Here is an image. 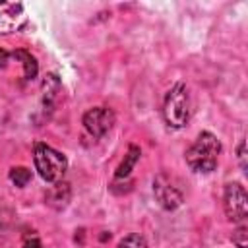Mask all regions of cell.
Here are the masks:
<instances>
[{"mask_svg":"<svg viewBox=\"0 0 248 248\" xmlns=\"http://www.w3.org/2000/svg\"><path fill=\"white\" fill-rule=\"evenodd\" d=\"M140 155H141V151H140V147L138 145H130L128 147V153L124 155V161L118 165V169H116V178H126L130 172H132V169L136 167V163L140 161Z\"/></svg>","mask_w":248,"mask_h":248,"instance_id":"obj_10","label":"cell"},{"mask_svg":"<svg viewBox=\"0 0 248 248\" xmlns=\"http://www.w3.org/2000/svg\"><path fill=\"white\" fill-rule=\"evenodd\" d=\"M246 234H248V232H246V225L242 223V225L236 229V232L232 234V240H234V244H236L238 248H246V246H248V242H246Z\"/></svg>","mask_w":248,"mask_h":248,"instance_id":"obj_14","label":"cell"},{"mask_svg":"<svg viewBox=\"0 0 248 248\" xmlns=\"http://www.w3.org/2000/svg\"><path fill=\"white\" fill-rule=\"evenodd\" d=\"M60 93V79L56 74H46L43 79V105L45 108H52L56 97Z\"/></svg>","mask_w":248,"mask_h":248,"instance_id":"obj_8","label":"cell"},{"mask_svg":"<svg viewBox=\"0 0 248 248\" xmlns=\"http://www.w3.org/2000/svg\"><path fill=\"white\" fill-rule=\"evenodd\" d=\"M50 194H56V198H46V200H48V203H50V205H54V202H60L58 205H60V207H64V205H66V202H68V198H70V188H68V184H66V182H56V184L52 186Z\"/></svg>","mask_w":248,"mask_h":248,"instance_id":"obj_11","label":"cell"},{"mask_svg":"<svg viewBox=\"0 0 248 248\" xmlns=\"http://www.w3.org/2000/svg\"><path fill=\"white\" fill-rule=\"evenodd\" d=\"M23 248H43V242L39 240V236H27L25 240H23Z\"/></svg>","mask_w":248,"mask_h":248,"instance_id":"obj_15","label":"cell"},{"mask_svg":"<svg viewBox=\"0 0 248 248\" xmlns=\"http://www.w3.org/2000/svg\"><path fill=\"white\" fill-rule=\"evenodd\" d=\"M10 56L21 60V64H23V78H25V79L37 78L39 64H37L35 56H31V52H27V50H14V52H10Z\"/></svg>","mask_w":248,"mask_h":248,"instance_id":"obj_9","label":"cell"},{"mask_svg":"<svg viewBox=\"0 0 248 248\" xmlns=\"http://www.w3.org/2000/svg\"><path fill=\"white\" fill-rule=\"evenodd\" d=\"M153 194L163 209H176L182 203V192L170 182L167 174H157L153 180Z\"/></svg>","mask_w":248,"mask_h":248,"instance_id":"obj_5","label":"cell"},{"mask_svg":"<svg viewBox=\"0 0 248 248\" xmlns=\"http://www.w3.org/2000/svg\"><path fill=\"white\" fill-rule=\"evenodd\" d=\"M163 116L170 128H184L190 120V95L184 83H176L165 97Z\"/></svg>","mask_w":248,"mask_h":248,"instance_id":"obj_3","label":"cell"},{"mask_svg":"<svg viewBox=\"0 0 248 248\" xmlns=\"http://www.w3.org/2000/svg\"><path fill=\"white\" fill-rule=\"evenodd\" d=\"M25 23L23 4L19 2H0V33L17 31Z\"/></svg>","mask_w":248,"mask_h":248,"instance_id":"obj_7","label":"cell"},{"mask_svg":"<svg viewBox=\"0 0 248 248\" xmlns=\"http://www.w3.org/2000/svg\"><path fill=\"white\" fill-rule=\"evenodd\" d=\"M112 124H114V112L108 107H95L83 114V126L95 138L105 136L112 128Z\"/></svg>","mask_w":248,"mask_h":248,"instance_id":"obj_6","label":"cell"},{"mask_svg":"<svg viewBox=\"0 0 248 248\" xmlns=\"http://www.w3.org/2000/svg\"><path fill=\"white\" fill-rule=\"evenodd\" d=\"M238 161H240V167L244 170L246 169V141L244 140L238 143Z\"/></svg>","mask_w":248,"mask_h":248,"instance_id":"obj_16","label":"cell"},{"mask_svg":"<svg viewBox=\"0 0 248 248\" xmlns=\"http://www.w3.org/2000/svg\"><path fill=\"white\" fill-rule=\"evenodd\" d=\"M221 155V141L211 132H200L194 143L186 151V165L194 172H211L217 167Z\"/></svg>","mask_w":248,"mask_h":248,"instance_id":"obj_1","label":"cell"},{"mask_svg":"<svg viewBox=\"0 0 248 248\" xmlns=\"http://www.w3.org/2000/svg\"><path fill=\"white\" fill-rule=\"evenodd\" d=\"M116 248H149V246L141 234H128L118 242Z\"/></svg>","mask_w":248,"mask_h":248,"instance_id":"obj_13","label":"cell"},{"mask_svg":"<svg viewBox=\"0 0 248 248\" xmlns=\"http://www.w3.org/2000/svg\"><path fill=\"white\" fill-rule=\"evenodd\" d=\"M33 161L39 176L46 182H60L66 169H68V159L60 151L52 149L46 143H37L33 149Z\"/></svg>","mask_w":248,"mask_h":248,"instance_id":"obj_2","label":"cell"},{"mask_svg":"<svg viewBox=\"0 0 248 248\" xmlns=\"http://www.w3.org/2000/svg\"><path fill=\"white\" fill-rule=\"evenodd\" d=\"M10 180H12L16 186L23 188V186H27L29 180H31V170L25 169V167H14V169L10 170Z\"/></svg>","mask_w":248,"mask_h":248,"instance_id":"obj_12","label":"cell"},{"mask_svg":"<svg viewBox=\"0 0 248 248\" xmlns=\"http://www.w3.org/2000/svg\"><path fill=\"white\" fill-rule=\"evenodd\" d=\"M10 58H12V56H10V52H6V50H2V48H0V68H6Z\"/></svg>","mask_w":248,"mask_h":248,"instance_id":"obj_17","label":"cell"},{"mask_svg":"<svg viewBox=\"0 0 248 248\" xmlns=\"http://www.w3.org/2000/svg\"><path fill=\"white\" fill-rule=\"evenodd\" d=\"M223 207L229 217V221L242 225L248 217V196L242 184L238 182H229L225 186V196H223Z\"/></svg>","mask_w":248,"mask_h":248,"instance_id":"obj_4","label":"cell"}]
</instances>
